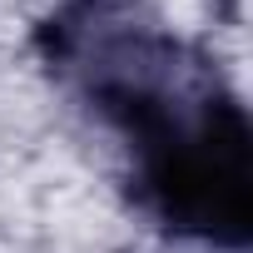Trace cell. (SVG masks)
Masks as SVG:
<instances>
[{
  "label": "cell",
  "instance_id": "obj_1",
  "mask_svg": "<svg viewBox=\"0 0 253 253\" xmlns=\"http://www.w3.org/2000/svg\"><path fill=\"white\" fill-rule=\"evenodd\" d=\"M94 109L129 139L134 189L159 228L248 248L253 238V134L218 70L154 30H94L60 45Z\"/></svg>",
  "mask_w": 253,
  "mask_h": 253
}]
</instances>
